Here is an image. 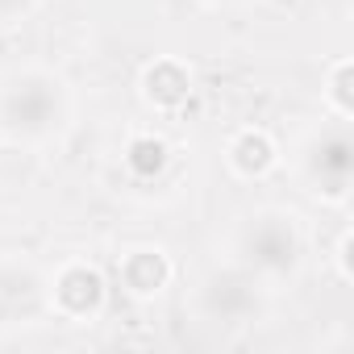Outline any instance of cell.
Instances as JSON below:
<instances>
[{
  "instance_id": "1",
  "label": "cell",
  "mask_w": 354,
  "mask_h": 354,
  "mask_svg": "<svg viewBox=\"0 0 354 354\" xmlns=\"http://www.w3.org/2000/svg\"><path fill=\"white\" fill-rule=\"evenodd\" d=\"M55 304L67 317H92L104 304V275L88 263H71L55 279Z\"/></svg>"
},
{
  "instance_id": "6",
  "label": "cell",
  "mask_w": 354,
  "mask_h": 354,
  "mask_svg": "<svg viewBox=\"0 0 354 354\" xmlns=\"http://www.w3.org/2000/svg\"><path fill=\"white\" fill-rule=\"evenodd\" d=\"M317 154H321L317 158V175H321L325 192L329 196H346V184H350V142H346V133L325 138Z\"/></svg>"
},
{
  "instance_id": "9",
  "label": "cell",
  "mask_w": 354,
  "mask_h": 354,
  "mask_svg": "<svg viewBox=\"0 0 354 354\" xmlns=\"http://www.w3.org/2000/svg\"><path fill=\"white\" fill-rule=\"evenodd\" d=\"M337 267H342V275L350 279V234H342V242H337Z\"/></svg>"
},
{
  "instance_id": "7",
  "label": "cell",
  "mask_w": 354,
  "mask_h": 354,
  "mask_svg": "<svg viewBox=\"0 0 354 354\" xmlns=\"http://www.w3.org/2000/svg\"><path fill=\"white\" fill-rule=\"evenodd\" d=\"M167 142L162 138H154V133H142V138H133L129 142V150H125V162H129V171L138 175V180H154V175L167 167Z\"/></svg>"
},
{
  "instance_id": "2",
  "label": "cell",
  "mask_w": 354,
  "mask_h": 354,
  "mask_svg": "<svg viewBox=\"0 0 354 354\" xmlns=\"http://www.w3.org/2000/svg\"><path fill=\"white\" fill-rule=\"evenodd\" d=\"M246 250H250L254 267H263V271H288V267L296 263L300 242H296V230H292L283 217H263V221L250 230Z\"/></svg>"
},
{
  "instance_id": "3",
  "label": "cell",
  "mask_w": 354,
  "mask_h": 354,
  "mask_svg": "<svg viewBox=\"0 0 354 354\" xmlns=\"http://www.w3.org/2000/svg\"><path fill=\"white\" fill-rule=\"evenodd\" d=\"M142 92H146V100H150L154 109H180V104L188 100V92H192V75H188L184 63L158 59V63L146 67V75H142Z\"/></svg>"
},
{
  "instance_id": "10",
  "label": "cell",
  "mask_w": 354,
  "mask_h": 354,
  "mask_svg": "<svg viewBox=\"0 0 354 354\" xmlns=\"http://www.w3.org/2000/svg\"><path fill=\"white\" fill-rule=\"evenodd\" d=\"M21 5H26V0H0V17H13Z\"/></svg>"
},
{
  "instance_id": "8",
  "label": "cell",
  "mask_w": 354,
  "mask_h": 354,
  "mask_svg": "<svg viewBox=\"0 0 354 354\" xmlns=\"http://www.w3.org/2000/svg\"><path fill=\"white\" fill-rule=\"evenodd\" d=\"M354 63L350 59H337L333 63V75H329V104L337 109V117L342 121H350V113H354Z\"/></svg>"
},
{
  "instance_id": "4",
  "label": "cell",
  "mask_w": 354,
  "mask_h": 354,
  "mask_svg": "<svg viewBox=\"0 0 354 354\" xmlns=\"http://www.w3.org/2000/svg\"><path fill=\"white\" fill-rule=\"evenodd\" d=\"M121 283L129 296H158L171 283V263L162 250H133L121 263Z\"/></svg>"
},
{
  "instance_id": "5",
  "label": "cell",
  "mask_w": 354,
  "mask_h": 354,
  "mask_svg": "<svg viewBox=\"0 0 354 354\" xmlns=\"http://www.w3.org/2000/svg\"><path fill=\"white\" fill-rule=\"evenodd\" d=\"M275 142L263 133V129H242L230 146V162L238 175H246V180H263V175L275 167Z\"/></svg>"
}]
</instances>
